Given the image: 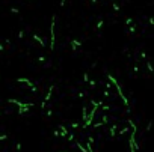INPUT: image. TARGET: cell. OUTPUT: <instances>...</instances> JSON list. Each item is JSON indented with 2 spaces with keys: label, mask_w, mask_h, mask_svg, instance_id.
Returning <instances> with one entry per match:
<instances>
[{
  "label": "cell",
  "mask_w": 154,
  "mask_h": 152,
  "mask_svg": "<svg viewBox=\"0 0 154 152\" xmlns=\"http://www.w3.org/2000/svg\"><path fill=\"white\" fill-rule=\"evenodd\" d=\"M23 36H24V30H20V32H18V38H20V39H21Z\"/></svg>",
  "instance_id": "cell-18"
},
{
  "label": "cell",
  "mask_w": 154,
  "mask_h": 152,
  "mask_svg": "<svg viewBox=\"0 0 154 152\" xmlns=\"http://www.w3.org/2000/svg\"><path fill=\"white\" fill-rule=\"evenodd\" d=\"M141 59H147V53H141Z\"/></svg>",
  "instance_id": "cell-26"
},
{
  "label": "cell",
  "mask_w": 154,
  "mask_h": 152,
  "mask_svg": "<svg viewBox=\"0 0 154 152\" xmlns=\"http://www.w3.org/2000/svg\"><path fill=\"white\" fill-rule=\"evenodd\" d=\"M101 121H103V123H107V122H109V118L104 114V116H101Z\"/></svg>",
  "instance_id": "cell-13"
},
{
  "label": "cell",
  "mask_w": 154,
  "mask_h": 152,
  "mask_svg": "<svg viewBox=\"0 0 154 152\" xmlns=\"http://www.w3.org/2000/svg\"><path fill=\"white\" fill-rule=\"evenodd\" d=\"M89 84H91V86H92V87H94V86H95L97 83H95V80H89Z\"/></svg>",
  "instance_id": "cell-25"
},
{
  "label": "cell",
  "mask_w": 154,
  "mask_h": 152,
  "mask_svg": "<svg viewBox=\"0 0 154 152\" xmlns=\"http://www.w3.org/2000/svg\"><path fill=\"white\" fill-rule=\"evenodd\" d=\"M0 50H2V51H3V50H5V47H3V45H2V44H0Z\"/></svg>",
  "instance_id": "cell-31"
},
{
  "label": "cell",
  "mask_w": 154,
  "mask_h": 152,
  "mask_svg": "<svg viewBox=\"0 0 154 152\" xmlns=\"http://www.w3.org/2000/svg\"><path fill=\"white\" fill-rule=\"evenodd\" d=\"M125 24H127V26L133 24V18H130V17H129V18H125Z\"/></svg>",
  "instance_id": "cell-11"
},
{
  "label": "cell",
  "mask_w": 154,
  "mask_h": 152,
  "mask_svg": "<svg viewBox=\"0 0 154 152\" xmlns=\"http://www.w3.org/2000/svg\"><path fill=\"white\" fill-rule=\"evenodd\" d=\"M136 32V27H134V26H131V27H130V33H134Z\"/></svg>",
  "instance_id": "cell-27"
},
{
  "label": "cell",
  "mask_w": 154,
  "mask_h": 152,
  "mask_svg": "<svg viewBox=\"0 0 154 152\" xmlns=\"http://www.w3.org/2000/svg\"><path fill=\"white\" fill-rule=\"evenodd\" d=\"M100 107H101V109H103V110H104V112H107V110H109V109H110V107H109V105H107V104H104V102H103V104H101V105H100Z\"/></svg>",
  "instance_id": "cell-10"
},
{
  "label": "cell",
  "mask_w": 154,
  "mask_h": 152,
  "mask_svg": "<svg viewBox=\"0 0 154 152\" xmlns=\"http://www.w3.org/2000/svg\"><path fill=\"white\" fill-rule=\"evenodd\" d=\"M11 12L12 14H18V9H17V8H11Z\"/></svg>",
  "instance_id": "cell-24"
},
{
  "label": "cell",
  "mask_w": 154,
  "mask_h": 152,
  "mask_svg": "<svg viewBox=\"0 0 154 152\" xmlns=\"http://www.w3.org/2000/svg\"><path fill=\"white\" fill-rule=\"evenodd\" d=\"M67 137H68V140H70V142H72V140H74V134H68Z\"/></svg>",
  "instance_id": "cell-19"
},
{
  "label": "cell",
  "mask_w": 154,
  "mask_h": 152,
  "mask_svg": "<svg viewBox=\"0 0 154 152\" xmlns=\"http://www.w3.org/2000/svg\"><path fill=\"white\" fill-rule=\"evenodd\" d=\"M103 24H104V21H103V20H100V21H98V24H97V29L100 30V29L103 27Z\"/></svg>",
  "instance_id": "cell-12"
},
{
  "label": "cell",
  "mask_w": 154,
  "mask_h": 152,
  "mask_svg": "<svg viewBox=\"0 0 154 152\" xmlns=\"http://www.w3.org/2000/svg\"><path fill=\"white\" fill-rule=\"evenodd\" d=\"M107 78L110 80V83H112V84L116 87V91H118V95H120V96H121V100L124 101V105H127V107H129V100H127V98L124 96V93H122V91H121V86L118 84V82H116V80H115V78H113L110 74H107Z\"/></svg>",
  "instance_id": "cell-1"
},
{
  "label": "cell",
  "mask_w": 154,
  "mask_h": 152,
  "mask_svg": "<svg viewBox=\"0 0 154 152\" xmlns=\"http://www.w3.org/2000/svg\"><path fill=\"white\" fill-rule=\"evenodd\" d=\"M53 89H54V86H50V89H49V92H47V95H45V100H44V102H47L50 98H51V92H53Z\"/></svg>",
  "instance_id": "cell-5"
},
{
  "label": "cell",
  "mask_w": 154,
  "mask_h": 152,
  "mask_svg": "<svg viewBox=\"0 0 154 152\" xmlns=\"http://www.w3.org/2000/svg\"><path fill=\"white\" fill-rule=\"evenodd\" d=\"M38 62H45V56H39L38 57Z\"/></svg>",
  "instance_id": "cell-22"
},
{
  "label": "cell",
  "mask_w": 154,
  "mask_h": 152,
  "mask_svg": "<svg viewBox=\"0 0 154 152\" xmlns=\"http://www.w3.org/2000/svg\"><path fill=\"white\" fill-rule=\"evenodd\" d=\"M33 39H35V41H38V44H39L41 47H45V41H44V39H42V38L39 36V35L33 33Z\"/></svg>",
  "instance_id": "cell-3"
},
{
  "label": "cell",
  "mask_w": 154,
  "mask_h": 152,
  "mask_svg": "<svg viewBox=\"0 0 154 152\" xmlns=\"http://www.w3.org/2000/svg\"><path fill=\"white\" fill-rule=\"evenodd\" d=\"M79 125H80L79 122H74V123H71V125H70V127H71V128H77V127H79Z\"/></svg>",
  "instance_id": "cell-16"
},
{
  "label": "cell",
  "mask_w": 154,
  "mask_h": 152,
  "mask_svg": "<svg viewBox=\"0 0 154 152\" xmlns=\"http://www.w3.org/2000/svg\"><path fill=\"white\" fill-rule=\"evenodd\" d=\"M109 131H110V136L115 137V136H116V125H112V127L109 128Z\"/></svg>",
  "instance_id": "cell-7"
},
{
  "label": "cell",
  "mask_w": 154,
  "mask_h": 152,
  "mask_svg": "<svg viewBox=\"0 0 154 152\" xmlns=\"http://www.w3.org/2000/svg\"><path fill=\"white\" fill-rule=\"evenodd\" d=\"M70 44H71V48H72V50H76L77 47H82V42H80L79 39H72Z\"/></svg>",
  "instance_id": "cell-4"
},
{
  "label": "cell",
  "mask_w": 154,
  "mask_h": 152,
  "mask_svg": "<svg viewBox=\"0 0 154 152\" xmlns=\"http://www.w3.org/2000/svg\"><path fill=\"white\" fill-rule=\"evenodd\" d=\"M53 136H54V137H59V136H60V132H59V131L56 130V131H54V132H53Z\"/></svg>",
  "instance_id": "cell-23"
},
{
  "label": "cell",
  "mask_w": 154,
  "mask_h": 152,
  "mask_svg": "<svg viewBox=\"0 0 154 152\" xmlns=\"http://www.w3.org/2000/svg\"><path fill=\"white\" fill-rule=\"evenodd\" d=\"M112 8H113V11H115V12L120 11V5H118V3H113V5H112Z\"/></svg>",
  "instance_id": "cell-9"
},
{
  "label": "cell",
  "mask_w": 154,
  "mask_h": 152,
  "mask_svg": "<svg viewBox=\"0 0 154 152\" xmlns=\"http://www.w3.org/2000/svg\"><path fill=\"white\" fill-rule=\"evenodd\" d=\"M103 125V122H98V123H94V128H100Z\"/></svg>",
  "instance_id": "cell-20"
},
{
  "label": "cell",
  "mask_w": 154,
  "mask_h": 152,
  "mask_svg": "<svg viewBox=\"0 0 154 152\" xmlns=\"http://www.w3.org/2000/svg\"><path fill=\"white\" fill-rule=\"evenodd\" d=\"M50 48H54V17H53V21H51V44H50Z\"/></svg>",
  "instance_id": "cell-2"
},
{
  "label": "cell",
  "mask_w": 154,
  "mask_h": 152,
  "mask_svg": "<svg viewBox=\"0 0 154 152\" xmlns=\"http://www.w3.org/2000/svg\"><path fill=\"white\" fill-rule=\"evenodd\" d=\"M65 5V0H60V6H63Z\"/></svg>",
  "instance_id": "cell-30"
},
{
  "label": "cell",
  "mask_w": 154,
  "mask_h": 152,
  "mask_svg": "<svg viewBox=\"0 0 154 152\" xmlns=\"http://www.w3.org/2000/svg\"><path fill=\"white\" fill-rule=\"evenodd\" d=\"M6 139H8V134H2V136H0V142H3Z\"/></svg>",
  "instance_id": "cell-15"
},
{
  "label": "cell",
  "mask_w": 154,
  "mask_h": 152,
  "mask_svg": "<svg viewBox=\"0 0 154 152\" xmlns=\"http://www.w3.org/2000/svg\"><path fill=\"white\" fill-rule=\"evenodd\" d=\"M15 148H17V151H20V149H21V143H17Z\"/></svg>",
  "instance_id": "cell-28"
},
{
  "label": "cell",
  "mask_w": 154,
  "mask_h": 152,
  "mask_svg": "<svg viewBox=\"0 0 154 152\" xmlns=\"http://www.w3.org/2000/svg\"><path fill=\"white\" fill-rule=\"evenodd\" d=\"M147 68H148V71H150V73H153V66H151V62H147Z\"/></svg>",
  "instance_id": "cell-14"
},
{
  "label": "cell",
  "mask_w": 154,
  "mask_h": 152,
  "mask_svg": "<svg viewBox=\"0 0 154 152\" xmlns=\"http://www.w3.org/2000/svg\"><path fill=\"white\" fill-rule=\"evenodd\" d=\"M133 71L134 73H139V66H133Z\"/></svg>",
  "instance_id": "cell-29"
},
{
  "label": "cell",
  "mask_w": 154,
  "mask_h": 152,
  "mask_svg": "<svg viewBox=\"0 0 154 152\" xmlns=\"http://www.w3.org/2000/svg\"><path fill=\"white\" fill-rule=\"evenodd\" d=\"M88 118V112H86V107H83V116H82V121H86Z\"/></svg>",
  "instance_id": "cell-8"
},
{
  "label": "cell",
  "mask_w": 154,
  "mask_h": 152,
  "mask_svg": "<svg viewBox=\"0 0 154 152\" xmlns=\"http://www.w3.org/2000/svg\"><path fill=\"white\" fill-rule=\"evenodd\" d=\"M29 109H30V107H20V109H18V114H24V113H27V112H29Z\"/></svg>",
  "instance_id": "cell-6"
},
{
  "label": "cell",
  "mask_w": 154,
  "mask_h": 152,
  "mask_svg": "<svg viewBox=\"0 0 154 152\" xmlns=\"http://www.w3.org/2000/svg\"><path fill=\"white\" fill-rule=\"evenodd\" d=\"M62 152H63V151H62Z\"/></svg>",
  "instance_id": "cell-33"
},
{
  "label": "cell",
  "mask_w": 154,
  "mask_h": 152,
  "mask_svg": "<svg viewBox=\"0 0 154 152\" xmlns=\"http://www.w3.org/2000/svg\"><path fill=\"white\" fill-rule=\"evenodd\" d=\"M91 2H94V3H95V2H97V0H91Z\"/></svg>",
  "instance_id": "cell-32"
},
{
  "label": "cell",
  "mask_w": 154,
  "mask_h": 152,
  "mask_svg": "<svg viewBox=\"0 0 154 152\" xmlns=\"http://www.w3.org/2000/svg\"><path fill=\"white\" fill-rule=\"evenodd\" d=\"M127 131H129V128H122V130L120 131V134H121V136H122V134H125Z\"/></svg>",
  "instance_id": "cell-21"
},
{
  "label": "cell",
  "mask_w": 154,
  "mask_h": 152,
  "mask_svg": "<svg viewBox=\"0 0 154 152\" xmlns=\"http://www.w3.org/2000/svg\"><path fill=\"white\" fill-rule=\"evenodd\" d=\"M83 82H89V75H88L86 73L83 74Z\"/></svg>",
  "instance_id": "cell-17"
}]
</instances>
